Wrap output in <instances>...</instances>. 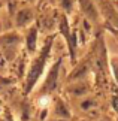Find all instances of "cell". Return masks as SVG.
<instances>
[{"mask_svg": "<svg viewBox=\"0 0 118 121\" xmlns=\"http://www.w3.org/2000/svg\"><path fill=\"white\" fill-rule=\"evenodd\" d=\"M49 103H51V97L49 96H42L39 99V102H37V105H39L40 108H46Z\"/></svg>", "mask_w": 118, "mask_h": 121, "instance_id": "cell-1", "label": "cell"}]
</instances>
